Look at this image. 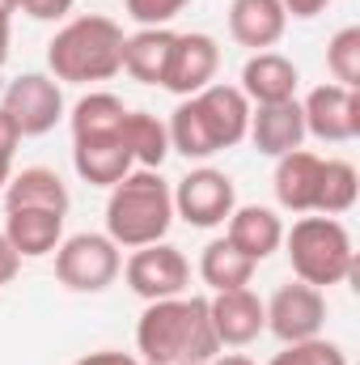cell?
Here are the masks:
<instances>
[{"label":"cell","mask_w":360,"mask_h":365,"mask_svg":"<svg viewBox=\"0 0 360 365\" xmlns=\"http://www.w3.org/2000/svg\"><path fill=\"white\" fill-rule=\"evenodd\" d=\"M250 128V102L238 86H208V90L182 98L166 123L170 149L182 153L186 162H203L221 149H233L246 140Z\"/></svg>","instance_id":"obj_1"},{"label":"cell","mask_w":360,"mask_h":365,"mask_svg":"<svg viewBox=\"0 0 360 365\" xmlns=\"http://www.w3.org/2000/svg\"><path fill=\"white\" fill-rule=\"evenodd\" d=\"M136 349L144 361H186V365H208L221 344L212 331L208 297H162L149 302L140 323H136Z\"/></svg>","instance_id":"obj_2"},{"label":"cell","mask_w":360,"mask_h":365,"mask_svg":"<svg viewBox=\"0 0 360 365\" xmlns=\"http://www.w3.org/2000/svg\"><path fill=\"white\" fill-rule=\"evenodd\" d=\"M174 225V187L162 170H132L110 187L106 200V238L123 251L153 247Z\"/></svg>","instance_id":"obj_3"},{"label":"cell","mask_w":360,"mask_h":365,"mask_svg":"<svg viewBox=\"0 0 360 365\" xmlns=\"http://www.w3.org/2000/svg\"><path fill=\"white\" fill-rule=\"evenodd\" d=\"M123 43H127V34L119 21H110L102 13L73 17L47 43V68L55 81H68V86L110 81L115 73H123Z\"/></svg>","instance_id":"obj_4"},{"label":"cell","mask_w":360,"mask_h":365,"mask_svg":"<svg viewBox=\"0 0 360 365\" xmlns=\"http://www.w3.org/2000/svg\"><path fill=\"white\" fill-rule=\"evenodd\" d=\"M280 247L288 251L292 276L314 284V289L344 284L348 276L356 272L352 234L335 217H301V221H292V230H284Z\"/></svg>","instance_id":"obj_5"},{"label":"cell","mask_w":360,"mask_h":365,"mask_svg":"<svg viewBox=\"0 0 360 365\" xmlns=\"http://www.w3.org/2000/svg\"><path fill=\"white\" fill-rule=\"evenodd\" d=\"M123 272V255L106 234H73L55 247V276L73 293H102Z\"/></svg>","instance_id":"obj_6"},{"label":"cell","mask_w":360,"mask_h":365,"mask_svg":"<svg viewBox=\"0 0 360 365\" xmlns=\"http://www.w3.org/2000/svg\"><path fill=\"white\" fill-rule=\"evenodd\" d=\"M263 319L280 344L314 340V336H322V323H327V297H322V289H314L305 280H288L271 293V302H263Z\"/></svg>","instance_id":"obj_7"},{"label":"cell","mask_w":360,"mask_h":365,"mask_svg":"<svg viewBox=\"0 0 360 365\" xmlns=\"http://www.w3.org/2000/svg\"><path fill=\"white\" fill-rule=\"evenodd\" d=\"M0 110L17 123L21 140L26 136H47L64 119V90L47 73H21L17 81H9V90L0 98Z\"/></svg>","instance_id":"obj_8"},{"label":"cell","mask_w":360,"mask_h":365,"mask_svg":"<svg viewBox=\"0 0 360 365\" xmlns=\"http://www.w3.org/2000/svg\"><path fill=\"white\" fill-rule=\"evenodd\" d=\"M233 208H238V187L225 170L199 166V170L182 175L179 187H174V217H182L195 230L225 225Z\"/></svg>","instance_id":"obj_9"},{"label":"cell","mask_w":360,"mask_h":365,"mask_svg":"<svg viewBox=\"0 0 360 365\" xmlns=\"http://www.w3.org/2000/svg\"><path fill=\"white\" fill-rule=\"evenodd\" d=\"M127 289L144 302H162V297H182L191 284V264L179 247L170 242H153V247H136L123 264Z\"/></svg>","instance_id":"obj_10"},{"label":"cell","mask_w":360,"mask_h":365,"mask_svg":"<svg viewBox=\"0 0 360 365\" xmlns=\"http://www.w3.org/2000/svg\"><path fill=\"white\" fill-rule=\"evenodd\" d=\"M305 115V136L322 140V145H348L360 136V93L348 86H318L301 102Z\"/></svg>","instance_id":"obj_11"},{"label":"cell","mask_w":360,"mask_h":365,"mask_svg":"<svg viewBox=\"0 0 360 365\" xmlns=\"http://www.w3.org/2000/svg\"><path fill=\"white\" fill-rule=\"evenodd\" d=\"M216 68H221V47L212 34H203V30L174 34V51H170V68H166L162 90L191 98L216 81Z\"/></svg>","instance_id":"obj_12"},{"label":"cell","mask_w":360,"mask_h":365,"mask_svg":"<svg viewBox=\"0 0 360 365\" xmlns=\"http://www.w3.org/2000/svg\"><path fill=\"white\" fill-rule=\"evenodd\" d=\"M208 314H212V331L221 349H246L268 331L263 319V297L246 289H225L216 297H208Z\"/></svg>","instance_id":"obj_13"},{"label":"cell","mask_w":360,"mask_h":365,"mask_svg":"<svg viewBox=\"0 0 360 365\" xmlns=\"http://www.w3.org/2000/svg\"><path fill=\"white\" fill-rule=\"evenodd\" d=\"M246 136L255 140V149L263 158H284L292 149H301L305 140V115H301V102L288 98V102H268V106H250V128Z\"/></svg>","instance_id":"obj_14"},{"label":"cell","mask_w":360,"mask_h":365,"mask_svg":"<svg viewBox=\"0 0 360 365\" xmlns=\"http://www.w3.org/2000/svg\"><path fill=\"white\" fill-rule=\"evenodd\" d=\"M21 259H43L64 242V212L47 208H4V230H0Z\"/></svg>","instance_id":"obj_15"},{"label":"cell","mask_w":360,"mask_h":365,"mask_svg":"<svg viewBox=\"0 0 360 365\" xmlns=\"http://www.w3.org/2000/svg\"><path fill=\"white\" fill-rule=\"evenodd\" d=\"M73 166H77V175L90 182V187H115L123 175H132V170H136L132 149L123 145V136H119V132L73 140Z\"/></svg>","instance_id":"obj_16"},{"label":"cell","mask_w":360,"mask_h":365,"mask_svg":"<svg viewBox=\"0 0 360 365\" xmlns=\"http://www.w3.org/2000/svg\"><path fill=\"white\" fill-rule=\"evenodd\" d=\"M318 182H322V158L309 153V149H292L284 158H275V200L280 208L288 212H314V200H318Z\"/></svg>","instance_id":"obj_17"},{"label":"cell","mask_w":360,"mask_h":365,"mask_svg":"<svg viewBox=\"0 0 360 365\" xmlns=\"http://www.w3.org/2000/svg\"><path fill=\"white\" fill-rule=\"evenodd\" d=\"M297 81H301V73H297V64L288 56H280V51H255L246 60V68H242V86L238 90L246 93L250 106H268V102L297 98Z\"/></svg>","instance_id":"obj_18"},{"label":"cell","mask_w":360,"mask_h":365,"mask_svg":"<svg viewBox=\"0 0 360 365\" xmlns=\"http://www.w3.org/2000/svg\"><path fill=\"white\" fill-rule=\"evenodd\" d=\"M225 238L255 264H263L268 255L280 251L284 242V221L275 217V208H263V204H238L229 212V230Z\"/></svg>","instance_id":"obj_19"},{"label":"cell","mask_w":360,"mask_h":365,"mask_svg":"<svg viewBox=\"0 0 360 365\" xmlns=\"http://www.w3.org/2000/svg\"><path fill=\"white\" fill-rule=\"evenodd\" d=\"M288 30V13L280 0H233L229 4V34L250 51H271Z\"/></svg>","instance_id":"obj_20"},{"label":"cell","mask_w":360,"mask_h":365,"mask_svg":"<svg viewBox=\"0 0 360 365\" xmlns=\"http://www.w3.org/2000/svg\"><path fill=\"white\" fill-rule=\"evenodd\" d=\"M174 51V30L170 26H140L123 43V73L140 86H162Z\"/></svg>","instance_id":"obj_21"},{"label":"cell","mask_w":360,"mask_h":365,"mask_svg":"<svg viewBox=\"0 0 360 365\" xmlns=\"http://www.w3.org/2000/svg\"><path fill=\"white\" fill-rule=\"evenodd\" d=\"M68 187L55 170L47 166H26L21 175L4 182V208H47V212H64L68 217Z\"/></svg>","instance_id":"obj_22"},{"label":"cell","mask_w":360,"mask_h":365,"mask_svg":"<svg viewBox=\"0 0 360 365\" xmlns=\"http://www.w3.org/2000/svg\"><path fill=\"white\" fill-rule=\"evenodd\" d=\"M119 136L123 145L132 149V162L140 170H162V162L170 158V132L157 115L149 110H127L123 123H119Z\"/></svg>","instance_id":"obj_23"},{"label":"cell","mask_w":360,"mask_h":365,"mask_svg":"<svg viewBox=\"0 0 360 365\" xmlns=\"http://www.w3.org/2000/svg\"><path fill=\"white\" fill-rule=\"evenodd\" d=\"M255 259H246L229 238H216V242H208L203 247V255H199V276H203V284L212 289V293H225V289H246L250 284V276H255Z\"/></svg>","instance_id":"obj_24"},{"label":"cell","mask_w":360,"mask_h":365,"mask_svg":"<svg viewBox=\"0 0 360 365\" xmlns=\"http://www.w3.org/2000/svg\"><path fill=\"white\" fill-rule=\"evenodd\" d=\"M360 195V175L352 162L344 158H322V182H318V200H314V212L318 217H339L356 204Z\"/></svg>","instance_id":"obj_25"},{"label":"cell","mask_w":360,"mask_h":365,"mask_svg":"<svg viewBox=\"0 0 360 365\" xmlns=\"http://www.w3.org/2000/svg\"><path fill=\"white\" fill-rule=\"evenodd\" d=\"M123 115H127V106H123V98H115V93L97 90V93H85L77 106H73V140H81V136H110V132H119V123H123Z\"/></svg>","instance_id":"obj_26"},{"label":"cell","mask_w":360,"mask_h":365,"mask_svg":"<svg viewBox=\"0 0 360 365\" xmlns=\"http://www.w3.org/2000/svg\"><path fill=\"white\" fill-rule=\"evenodd\" d=\"M327 73L335 77V86H360V26H344L327 43Z\"/></svg>","instance_id":"obj_27"},{"label":"cell","mask_w":360,"mask_h":365,"mask_svg":"<svg viewBox=\"0 0 360 365\" xmlns=\"http://www.w3.org/2000/svg\"><path fill=\"white\" fill-rule=\"evenodd\" d=\"M268 365H348V353L335 344V340H297V344H284Z\"/></svg>","instance_id":"obj_28"},{"label":"cell","mask_w":360,"mask_h":365,"mask_svg":"<svg viewBox=\"0 0 360 365\" xmlns=\"http://www.w3.org/2000/svg\"><path fill=\"white\" fill-rule=\"evenodd\" d=\"M191 0H127V17L140 26H170Z\"/></svg>","instance_id":"obj_29"},{"label":"cell","mask_w":360,"mask_h":365,"mask_svg":"<svg viewBox=\"0 0 360 365\" xmlns=\"http://www.w3.org/2000/svg\"><path fill=\"white\" fill-rule=\"evenodd\" d=\"M21 13H30L34 21H60L73 13V0H17Z\"/></svg>","instance_id":"obj_30"},{"label":"cell","mask_w":360,"mask_h":365,"mask_svg":"<svg viewBox=\"0 0 360 365\" xmlns=\"http://www.w3.org/2000/svg\"><path fill=\"white\" fill-rule=\"evenodd\" d=\"M73 365H140V357H132V353H119V349H97V353L77 357Z\"/></svg>","instance_id":"obj_31"},{"label":"cell","mask_w":360,"mask_h":365,"mask_svg":"<svg viewBox=\"0 0 360 365\" xmlns=\"http://www.w3.org/2000/svg\"><path fill=\"white\" fill-rule=\"evenodd\" d=\"M280 4H284L288 17H301V21H309V17H318V13L331 9V0H280Z\"/></svg>","instance_id":"obj_32"},{"label":"cell","mask_w":360,"mask_h":365,"mask_svg":"<svg viewBox=\"0 0 360 365\" xmlns=\"http://www.w3.org/2000/svg\"><path fill=\"white\" fill-rule=\"evenodd\" d=\"M17 268H21V255H17V251H13V242L0 234V289L17 276Z\"/></svg>","instance_id":"obj_33"},{"label":"cell","mask_w":360,"mask_h":365,"mask_svg":"<svg viewBox=\"0 0 360 365\" xmlns=\"http://www.w3.org/2000/svg\"><path fill=\"white\" fill-rule=\"evenodd\" d=\"M17 145H21V132H17V123L0 110V158H13Z\"/></svg>","instance_id":"obj_34"},{"label":"cell","mask_w":360,"mask_h":365,"mask_svg":"<svg viewBox=\"0 0 360 365\" xmlns=\"http://www.w3.org/2000/svg\"><path fill=\"white\" fill-rule=\"evenodd\" d=\"M9 43H13V13L0 9V68H4V60H9Z\"/></svg>","instance_id":"obj_35"},{"label":"cell","mask_w":360,"mask_h":365,"mask_svg":"<svg viewBox=\"0 0 360 365\" xmlns=\"http://www.w3.org/2000/svg\"><path fill=\"white\" fill-rule=\"evenodd\" d=\"M208 365H255V361H250L246 353H216Z\"/></svg>","instance_id":"obj_36"},{"label":"cell","mask_w":360,"mask_h":365,"mask_svg":"<svg viewBox=\"0 0 360 365\" xmlns=\"http://www.w3.org/2000/svg\"><path fill=\"white\" fill-rule=\"evenodd\" d=\"M9 179H13V158H0V191H4Z\"/></svg>","instance_id":"obj_37"},{"label":"cell","mask_w":360,"mask_h":365,"mask_svg":"<svg viewBox=\"0 0 360 365\" xmlns=\"http://www.w3.org/2000/svg\"><path fill=\"white\" fill-rule=\"evenodd\" d=\"M0 9H9V13H17V0H0Z\"/></svg>","instance_id":"obj_38"},{"label":"cell","mask_w":360,"mask_h":365,"mask_svg":"<svg viewBox=\"0 0 360 365\" xmlns=\"http://www.w3.org/2000/svg\"><path fill=\"white\" fill-rule=\"evenodd\" d=\"M140 365H186V361H140Z\"/></svg>","instance_id":"obj_39"}]
</instances>
